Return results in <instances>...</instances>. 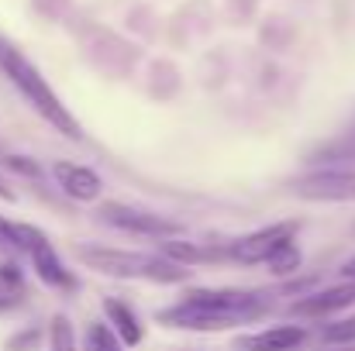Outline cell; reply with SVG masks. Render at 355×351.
<instances>
[{
	"instance_id": "1",
	"label": "cell",
	"mask_w": 355,
	"mask_h": 351,
	"mask_svg": "<svg viewBox=\"0 0 355 351\" xmlns=\"http://www.w3.org/2000/svg\"><path fill=\"white\" fill-rule=\"evenodd\" d=\"M269 307H272L269 293H255V289H190L183 293L180 303L166 307L159 321L166 327L211 334V331H228L238 324H248L262 317Z\"/></svg>"
},
{
	"instance_id": "2",
	"label": "cell",
	"mask_w": 355,
	"mask_h": 351,
	"mask_svg": "<svg viewBox=\"0 0 355 351\" xmlns=\"http://www.w3.org/2000/svg\"><path fill=\"white\" fill-rule=\"evenodd\" d=\"M76 258L111 279H145V282H162L176 286L190 279V269L166 258L162 251H131V248H111V244H76Z\"/></svg>"
},
{
	"instance_id": "3",
	"label": "cell",
	"mask_w": 355,
	"mask_h": 351,
	"mask_svg": "<svg viewBox=\"0 0 355 351\" xmlns=\"http://www.w3.org/2000/svg\"><path fill=\"white\" fill-rule=\"evenodd\" d=\"M0 73L14 83V90L35 107V114L45 117L59 134H66V138H73V141H80L83 138V131H80V120L69 114V107L59 100V93L49 87V80L38 73V66L21 52V48H14V45H7L3 38H0Z\"/></svg>"
},
{
	"instance_id": "4",
	"label": "cell",
	"mask_w": 355,
	"mask_h": 351,
	"mask_svg": "<svg viewBox=\"0 0 355 351\" xmlns=\"http://www.w3.org/2000/svg\"><path fill=\"white\" fill-rule=\"evenodd\" d=\"M14 234H17L21 255L31 258L35 276H38L49 289H62V293H73V289H76V276L66 269V262L59 258L55 244L38 231L35 224H14Z\"/></svg>"
},
{
	"instance_id": "5",
	"label": "cell",
	"mask_w": 355,
	"mask_h": 351,
	"mask_svg": "<svg viewBox=\"0 0 355 351\" xmlns=\"http://www.w3.org/2000/svg\"><path fill=\"white\" fill-rule=\"evenodd\" d=\"M101 221L118 228L124 234H138V237H155V241H166V237H176L183 234V224L173 221V217H162L155 210H145V207H131V204H121V200H104L101 204Z\"/></svg>"
},
{
	"instance_id": "6",
	"label": "cell",
	"mask_w": 355,
	"mask_h": 351,
	"mask_svg": "<svg viewBox=\"0 0 355 351\" xmlns=\"http://www.w3.org/2000/svg\"><path fill=\"white\" fill-rule=\"evenodd\" d=\"M290 190L300 200H314V204H355V169L349 165L318 169L300 176Z\"/></svg>"
},
{
	"instance_id": "7",
	"label": "cell",
	"mask_w": 355,
	"mask_h": 351,
	"mask_svg": "<svg viewBox=\"0 0 355 351\" xmlns=\"http://www.w3.org/2000/svg\"><path fill=\"white\" fill-rule=\"evenodd\" d=\"M297 221H279V224H269V228H259V231L245 234V237H238L228 244V251H232V258L241 262V265H266V258L272 255V248L279 244V241H286V237H293L297 234Z\"/></svg>"
},
{
	"instance_id": "8",
	"label": "cell",
	"mask_w": 355,
	"mask_h": 351,
	"mask_svg": "<svg viewBox=\"0 0 355 351\" xmlns=\"http://www.w3.org/2000/svg\"><path fill=\"white\" fill-rule=\"evenodd\" d=\"M355 303V282H338L318 293H304L300 300L290 303V317H304V321H324L345 307Z\"/></svg>"
},
{
	"instance_id": "9",
	"label": "cell",
	"mask_w": 355,
	"mask_h": 351,
	"mask_svg": "<svg viewBox=\"0 0 355 351\" xmlns=\"http://www.w3.org/2000/svg\"><path fill=\"white\" fill-rule=\"evenodd\" d=\"M52 176H55V186L69 200H76V204H94L104 193V179L90 165H80V162H66L62 159V162L52 165Z\"/></svg>"
},
{
	"instance_id": "10",
	"label": "cell",
	"mask_w": 355,
	"mask_h": 351,
	"mask_svg": "<svg viewBox=\"0 0 355 351\" xmlns=\"http://www.w3.org/2000/svg\"><path fill=\"white\" fill-rule=\"evenodd\" d=\"M104 317H107V327L118 334V341L124 345V348L141 345L145 331H141V321H138V314L131 310V303L107 296V300H104Z\"/></svg>"
},
{
	"instance_id": "11",
	"label": "cell",
	"mask_w": 355,
	"mask_h": 351,
	"mask_svg": "<svg viewBox=\"0 0 355 351\" xmlns=\"http://www.w3.org/2000/svg\"><path fill=\"white\" fill-rule=\"evenodd\" d=\"M304 341H307L304 327H272L238 338V351H297Z\"/></svg>"
},
{
	"instance_id": "12",
	"label": "cell",
	"mask_w": 355,
	"mask_h": 351,
	"mask_svg": "<svg viewBox=\"0 0 355 351\" xmlns=\"http://www.w3.org/2000/svg\"><path fill=\"white\" fill-rule=\"evenodd\" d=\"M166 258H173V262H180V265H200V262H225V258H232V251L228 248H214V244H197V241H173V237H166L162 241V248H159Z\"/></svg>"
},
{
	"instance_id": "13",
	"label": "cell",
	"mask_w": 355,
	"mask_h": 351,
	"mask_svg": "<svg viewBox=\"0 0 355 351\" xmlns=\"http://www.w3.org/2000/svg\"><path fill=\"white\" fill-rule=\"evenodd\" d=\"M266 265H269V272L272 276H297L300 272V265H304V251H300V244H297V234L293 237H286V241H279L276 248H272V255L266 258Z\"/></svg>"
},
{
	"instance_id": "14",
	"label": "cell",
	"mask_w": 355,
	"mask_h": 351,
	"mask_svg": "<svg viewBox=\"0 0 355 351\" xmlns=\"http://www.w3.org/2000/svg\"><path fill=\"white\" fill-rule=\"evenodd\" d=\"M352 159H355V127L345 131L342 138H335V141L314 148V152L307 155V162H331V165H345V162H352Z\"/></svg>"
},
{
	"instance_id": "15",
	"label": "cell",
	"mask_w": 355,
	"mask_h": 351,
	"mask_svg": "<svg viewBox=\"0 0 355 351\" xmlns=\"http://www.w3.org/2000/svg\"><path fill=\"white\" fill-rule=\"evenodd\" d=\"M49 351H76V331L66 314H55L49 324Z\"/></svg>"
},
{
	"instance_id": "16",
	"label": "cell",
	"mask_w": 355,
	"mask_h": 351,
	"mask_svg": "<svg viewBox=\"0 0 355 351\" xmlns=\"http://www.w3.org/2000/svg\"><path fill=\"white\" fill-rule=\"evenodd\" d=\"M83 348L87 351H124V345H121L118 334L107 324H90L87 327V338H83Z\"/></svg>"
},
{
	"instance_id": "17",
	"label": "cell",
	"mask_w": 355,
	"mask_h": 351,
	"mask_svg": "<svg viewBox=\"0 0 355 351\" xmlns=\"http://www.w3.org/2000/svg\"><path fill=\"white\" fill-rule=\"evenodd\" d=\"M321 341H328V345H338V348L355 345V314H352V317H342V321H335V324H328V327L321 331Z\"/></svg>"
},
{
	"instance_id": "18",
	"label": "cell",
	"mask_w": 355,
	"mask_h": 351,
	"mask_svg": "<svg viewBox=\"0 0 355 351\" xmlns=\"http://www.w3.org/2000/svg\"><path fill=\"white\" fill-rule=\"evenodd\" d=\"M0 255H3V258H17V255H21V244H17L14 224H10L7 217H0Z\"/></svg>"
},
{
	"instance_id": "19",
	"label": "cell",
	"mask_w": 355,
	"mask_h": 351,
	"mask_svg": "<svg viewBox=\"0 0 355 351\" xmlns=\"http://www.w3.org/2000/svg\"><path fill=\"white\" fill-rule=\"evenodd\" d=\"M0 286H7L10 293H17V289L24 286V276H21V269H17V262H14V258L0 262Z\"/></svg>"
},
{
	"instance_id": "20",
	"label": "cell",
	"mask_w": 355,
	"mask_h": 351,
	"mask_svg": "<svg viewBox=\"0 0 355 351\" xmlns=\"http://www.w3.org/2000/svg\"><path fill=\"white\" fill-rule=\"evenodd\" d=\"M0 162H3L7 169L21 172V176H31V179H38V176H42V169H38V165H35L31 159H24V155H3Z\"/></svg>"
},
{
	"instance_id": "21",
	"label": "cell",
	"mask_w": 355,
	"mask_h": 351,
	"mask_svg": "<svg viewBox=\"0 0 355 351\" xmlns=\"http://www.w3.org/2000/svg\"><path fill=\"white\" fill-rule=\"evenodd\" d=\"M31 345H38V331H28V334H17V338L7 341V348L10 351H28Z\"/></svg>"
},
{
	"instance_id": "22",
	"label": "cell",
	"mask_w": 355,
	"mask_h": 351,
	"mask_svg": "<svg viewBox=\"0 0 355 351\" xmlns=\"http://www.w3.org/2000/svg\"><path fill=\"white\" fill-rule=\"evenodd\" d=\"M342 276H345V282H355V258H349V262L342 265Z\"/></svg>"
},
{
	"instance_id": "23",
	"label": "cell",
	"mask_w": 355,
	"mask_h": 351,
	"mask_svg": "<svg viewBox=\"0 0 355 351\" xmlns=\"http://www.w3.org/2000/svg\"><path fill=\"white\" fill-rule=\"evenodd\" d=\"M14 303H17V296H10V293H0V314H3V310H10Z\"/></svg>"
},
{
	"instance_id": "24",
	"label": "cell",
	"mask_w": 355,
	"mask_h": 351,
	"mask_svg": "<svg viewBox=\"0 0 355 351\" xmlns=\"http://www.w3.org/2000/svg\"><path fill=\"white\" fill-rule=\"evenodd\" d=\"M0 200H7V204H10V200H14V193H10V190H7V186H3V183H0Z\"/></svg>"
},
{
	"instance_id": "25",
	"label": "cell",
	"mask_w": 355,
	"mask_h": 351,
	"mask_svg": "<svg viewBox=\"0 0 355 351\" xmlns=\"http://www.w3.org/2000/svg\"><path fill=\"white\" fill-rule=\"evenodd\" d=\"M338 351H355V348H352V345H345V348H338Z\"/></svg>"
}]
</instances>
